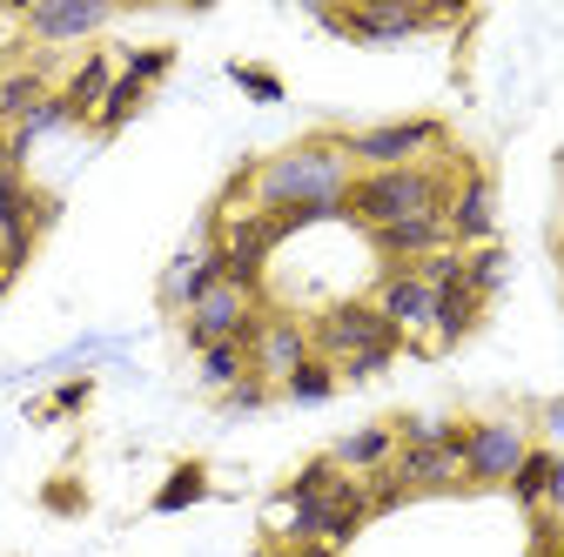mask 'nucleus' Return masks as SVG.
<instances>
[{"label": "nucleus", "mask_w": 564, "mask_h": 557, "mask_svg": "<svg viewBox=\"0 0 564 557\" xmlns=\"http://www.w3.org/2000/svg\"><path fill=\"white\" fill-rule=\"evenodd\" d=\"M0 175H14V155H8V134H0Z\"/></svg>", "instance_id": "35"}, {"label": "nucleus", "mask_w": 564, "mask_h": 557, "mask_svg": "<svg viewBox=\"0 0 564 557\" xmlns=\"http://www.w3.org/2000/svg\"><path fill=\"white\" fill-rule=\"evenodd\" d=\"M444 229L457 249H484V242H498V182H490L484 168H464L451 208H444Z\"/></svg>", "instance_id": "10"}, {"label": "nucleus", "mask_w": 564, "mask_h": 557, "mask_svg": "<svg viewBox=\"0 0 564 557\" xmlns=\"http://www.w3.org/2000/svg\"><path fill=\"white\" fill-rule=\"evenodd\" d=\"M169 67H175V47H169V41H162V47H128V54H121V75L149 81V88L169 75Z\"/></svg>", "instance_id": "26"}, {"label": "nucleus", "mask_w": 564, "mask_h": 557, "mask_svg": "<svg viewBox=\"0 0 564 557\" xmlns=\"http://www.w3.org/2000/svg\"><path fill=\"white\" fill-rule=\"evenodd\" d=\"M390 470H397V483H403L410 498H423V491H464V457H451L437 444H403Z\"/></svg>", "instance_id": "13"}, {"label": "nucleus", "mask_w": 564, "mask_h": 557, "mask_svg": "<svg viewBox=\"0 0 564 557\" xmlns=\"http://www.w3.org/2000/svg\"><path fill=\"white\" fill-rule=\"evenodd\" d=\"M390 363H397V357H383V350H370V357H349V363H336V383H377Z\"/></svg>", "instance_id": "30"}, {"label": "nucleus", "mask_w": 564, "mask_h": 557, "mask_svg": "<svg viewBox=\"0 0 564 557\" xmlns=\"http://www.w3.org/2000/svg\"><path fill=\"white\" fill-rule=\"evenodd\" d=\"M249 376H262V383H282L290 370H303L316 350H310V323L303 316H290V309H262V323L249 329Z\"/></svg>", "instance_id": "8"}, {"label": "nucleus", "mask_w": 564, "mask_h": 557, "mask_svg": "<svg viewBox=\"0 0 564 557\" xmlns=\"http://www.w3.org/2000/svg\"><path fill=\"white\" fill-rule=\"evenodd\" d=\"M538 430H544L551 450H564V396H551V403L538 409Z\"/></svg>", "instance_id": "32"}, {"label": "nucleus", "mask_w": 564, "mask_h": 557, "mask_svg": "<svg viewBox=\"0 0 564 557\" xmlns=\"http://www.w3.org/2000/svg\"><path fill=\"white\" fill-rule=\"evenodd\" d=\"M310 350H316L323 363H349V357H370V350L397 357L403 336L383 323V309H377L370 296H343V303H329V309L310 316Z\"/></svg>", "instance_id": "4"}, {"label": "nucleus", "mask_w": 564, "mask_h": 557, "mask_svg": "<svg viewBox=\"0 0 564 557\" xmlns=\"http://www.w3.org/2000/svg\"><path fill=\"white\" fill-rule=\"evenodd\" d=\"M370 249L383 255V269H416L431 262L437 249H457L444 216H410V222H390V229H370Z\"/></svg>", "instance_id": "12"}, {"label": "nucleus", "mask_w": 564, "mask_h": 557, "mask_svg": "<svg viewBox=\"0 0 564 557\" xmlns=\"http://www.w3.org/2000/svg\"><path fill=\"white\" fill-rule=\"evenodd\" d=\"M208 290H223V242H216V229H208L202 249H182V255L169 262V275H162V309L188 316Z\"/></svg>", "instance_id": "11"}, {"label": "nucleus", "mask_w": 564, "mask_h": 557, "mask_svg": "<svg viewBox=\"0 0 564 557\" xmlns=\"http://www.w3.org/2000/svg\"><path fill=\"white\" fill-rule=\"evenodd\" d=\"M88 396H95V376H67L54 390V403H34V416H75V409H88Z\"/></svg>", "instance_id": "28"}, {"label": "nucleus", "mask_w": 564, "mask_h": 557, "mask_svg": "<svg viewBox=\"0 0 564 557\" xmlns=\"http://www.w3.org/2000/svg\"><path fill=\"white\" fill-rule=\"evenodd\" d=\"M269 396H275V383H262V376H242V383H236V390H229L223 403H229L236 416H249V409H262Z\"/></svg>", "instance_id": "31"}, {"label": "nucleus", "mask_w": 564, "mask_h": 557, "mask_svg": "<svg viewBox=\"0 0 564 557\" xmlns=\"http://www.w3.org/2000/svg\"><path fill=\"white\" fill-rule=\"evenodd\" d=\"M397 424H364V430H349V437H336V450H329V463L336 470H349V477H377V470H390L397 463Z\"/></svg>", "instance_id": "15"}, {"label": "nucleus", "mask_w": 564, "mask_h": 557, "mask_svg": "<svg viewBox=\"0 0 564 557\" xmlns=\"http://www.w3.org/2000/svg\"><path fill=\"white\" fill-rule=\"evenodd\" d=\"M477 316H484V296L464 283V275H457V283H444L437 290V323H431V350H457V342L477 329Z\"/></svg>", "instance_id": "16"}, {"label": "nucleus", "mask_w": 564, "mask_h": 557, "mask_svg": "<svg viewBox=\"0 0 564 557\" xmlns=\"http://www.w3.org/2000/svg\"><path fill=\"white\" fill-rule=\"evenodd\" d=\"M256 323H262V303L223 283V290H208V296L182 316V336H188V350L202 357V350H216V342H249Z\"/></svg>", "instance_id": "9"}, {"label": "nucleus", "mask_w": 564, "mask_h": 557, "mask_svg": "<svg viewBox=\"0 0 564 557\" xmlns=\"http://www.w3.org/2000/svg\"><path fill=\"white\" fill-rule=\"evenodd\" d=\"M141 101H149V81H134V75H115L108 101L95 108V134H121V128L141 114Z\"/></svg>", "instance_id": "23"}, {"label": "nucleus", "mask_w": 564, "mask_h": 557, "mask_svg": "<svg viewBox=\"0 0 564 557\" xmlns=\"http://www.w3.org/2000/svg\"><path fill=\"white\" fill-rule=\"evenodd\" d=\"M0 134H8V121H0Z\"/></svg>", "instance_id": "37"}, {"label": "nucleus", "mask_w": 564, "mask_h": 557, "mask_svg": "<svg viewBox=\"0 0 564 557\" xmlns=\"http://www.w3.org/2000/svg\"><path fill=\"white\" fill-rule=\"evenodd\" d=\"M524 450H531V430L518 416H484V424H470V437H464V483H477V491L511 483Z\"/></svg>", "instance_id": "6"}, {"label": "nucleus", "mask_w": 564, "mask_h": 557, "mask_svg": "<svg viewBox=\"0 0 564 557\" xmlns=\"http://www.w3.org/2000/svg\"><path fill=\"white\" fill-rule=\"evenodd\" d=\"M282 557H336V544H282Z\"/></svg>", "instance_id": "34"}, {"label": "nucleus", "mask_w": 564, "mask_h": 557, "mask_svg": "<svg viewBox=\"0 0 564 557\" xmlns=\"http://www.w3.org/2000/svg\"><path fill=\"white\" fill-rule=\"evenodd\" d=\"M41 504H47L54 517H82V511H88V498H82V483H75V477H54L47 491H41Z\"/></svg>", "instance_id": "29"}, {"label": "nucleus", "mask_w": 564, "mask_h": 557, "mask_svg": "<svg viewBox=\"0 0 564 557\" xmlns=\"http://www.w3.org/2000/svg\"><path fill=\"white\" fill-rule=\"evenodd\" d=\"M377 309H383V323L403 336V350H431V323H437V290L423 283L416 269H383L377 275V296H370Z\"/></svg>", "instance_id": "7"}, {"label": "nucleus", "mask_w": 564, "mask_h": 557, "mask_svg": "<svg viewBox=\"0 0 564 557\" xmlns=\"http://www.w3.org/2000/svg\"><path fill=\"white\" fill-rule=\"evenodd\" d=\"M195 376H202V390L229 396V390L249 376V350H242V342H216V350H202V357H195Z\"/></svg>", "instance_id": "22"}, {"label": "nucleus", "mask_w": 564, "mask_h": 557, "mask_svg": "<svg viewBox=\"0 0 564 557\" xmlns=\"http://www.w3.org/2000/svg\"><path fill=\"white\" fill-rule=\"evenodd\" d=\"M47 95H54V88H47V61H21L14 75L0 81V121H8V128H14V121H28Z\"/></svg>", "instance_id": "20"}, {"label": "nucleus", "mask_w": 564, "mask_h": 557, "mask_svg": "<svg viewBox=\"0 0 564 557\" xmlns=\"http://www.w3.org/2000/svg\"><path fill=\"white\" fill-rule=\"evenodd\" d=\"M275 390H282V396H290V403H329V396H336L343 383H336V363H323V357H310L303 370H290V376H282V383H275Z\"/></svg>", "instance_id": "24"}, {"label": "nucleus", "mask_w": 564, "mask_h": 557, "mask_svg": "<svg viewBox=\"0 0 564 557\" xmlns=\"http://www.w3.org/2000/svg\"><path fill=\"white\" fill-rule=\"evenodd\" d=\"M229 81H236V88H242L249 101H269V108L282 101V81L269 75V67H249V61H236V67H229Z\"/></svg>", "instance_id": "27"}, {"label": "nucleus", "mask_w": 564, "mask_h": 557, "mask_svg": "<svg viewBox=\"0 0 564 557\" xmlns=\"http://www.w3.org/2000/svg\"><path fill=\"white\" fill-rule=\"evenodd\" d=\"M343 155L357 175L377 168H416L431 155H451V128L437 114H410V121H370V128H349L343 134Z\"/></svg>", "instance_id": "3"}, {"label": "nucleus", "mask_w": 564, "mask_h": 557, "mask_svg": "<svg viewBox=\"0 0 564 557\" xmlns=\"http://www.w3.org/2000/svg\"><path fill=\"white\" fill-rule=\"evenodd\" d=\"M202 498H208V463L188 457V463L169 470V483L149 498V511H155V517H175V511H188V504H202Z\"/></svg>", "instance_id": "21"}, {"label": "nucleus", "mask_w": 564, "mask_h": 557, "mask_svg": "<svg viewBox=\"0 0 564 557\" xmlns=\"http://www.w3.org/2000/svg\"><path fill=\"white\" fill-rule=\"evenodd\" d=\"M115 75H121V61H115V54H101V47H95V54H82V61H75V75H67V88H61V95H67V108H75L82 121H95V108L108 101Z\"/></svg>", "instance_id": "17"}, {"label": "nucleus", "mask_w": 564, "mask_h": 557, "mask_svg": "<svg viewBox=\"0 0 564 557\" xmlns=\"http://www.w3.org/2000/svg\"><path fill=\"white\" fill-rule=\"evenodd\" d=\"M551 477H557V450H551V444H531V450H524V463L511 470V483H505V491H511V498H518V504L538 517V511L551 504Z\"/></svg>", "instance_id": "19"}, {"label": "nucleus", "mask_w": 564, "mask_h": 557, "mask_svg": "<svg viewBox=\"0 0 564 557\" xmlns=\"http://www.w3.org/2000/svg\"><path fill=\"white\" fill-rule=\"evenodd\" d=\"M544 557H564V524H557V537H551V550Z\"/></svg>", "instance_id": "36"}, {"label": "nucleus", "mask_w": 564, "mask_h": 557, "mask_svg": "<svg viewBox=\"0 0 564 557\" xmlns=\"http://www.w3.org/2000/svg\"><path fill=\"white\" fill-rule=\"evenodd\" d=\"M544 517L564 524V450H557V477H551V504H544Z\"/></svg>", "instance_id": "33"}, {"label": "nucleus", "mask_w": 564, "mask_h": 557, "mask_svg": "<svg viewBox=\"0 0 564 557\" xmlns=\"http://www.w3.org/2000/svg\"><path fill=\"white\" fill-rule=\"evenodd\" d=\"M464 155H444V162H416V168H377V175H357L343 195L349 222L364 236L370 229H390V222H410V216H444L457 182H464Z\"/></svg>", "instance_id": "2"}, {"label": "nucleus", "mask_w": 564, "mask_h": 557, "mask_svg": "<svg viewBox=\"0 0 564 557\" xmlns=\"http://www.w3.org/2000/svg\"><path fill=\"white\" fill-rule=\"evenodd\" d=\"M75 121H82V114L67 108V95L54 88V95H47V101H41V108H34L28 121H14V128H8V155H14V168H28L34 142H47V134H61V128H75Z\"/></svg>", "instance_id": "18"}, {"label": "nucleus", "mask_w": 564, "mask_h": 557, "mask_svg": "<svg viewBox=\"0 0 564 557\" xmlns=\"http://www.w3.org/2000/svg\"><path fill=\"white\" fill-rule=\"evenodd\" d=\"M108 21H115V14H108V8H95V0H67V8H28V14H21L28 41H41V47L88 41V34H101Z\"/></svg>", "instance_id": "14"}, {"label": "nucleus", "mask_w": 564, "mask_h": 557, "mask_svg": "<svg viewBox=\"0 0 564 557\" xmlns=\"http://www.w3.org/2000/svg\"><path fill=\"white\" fill-rule=\"evenodd\" d=\"M464 283L490 303V296H498L505 290V249L498 242H484V249H464Z\"/></svg>", "instance_id": "25"}, {"label": "nucleus", "mask_w": 564, "mask_h": 557, "mask_svg": "<svg viewBox=\"0 0 564 557\" xmlns=\"http://www.w3.org/2000/svg\"><path fill=\"white\" fill-rule=\"evenodd\" d=\"M357 168L343 155V134H310V142L282 149L229 182V201H249L256 216H282V208H329L349 195Z\"/></svg>", "instance_id": "1"}, {"label": "nucleus", "mask_w": 564, "mask_h": 557, "mask_svg": "<svg viewBox=\"0 0 564 557\" xmlns=\"http://www.w3.org/2000/svg\"><path fill=\"white\" fill-rule=\"evenodd\" d=\"M316 21H323L329 34H343V41H370V47H383V41L431 34V28H444V21H457V14H431V8H390V0H370V8H323Z\"/></svg>", "instance_id": "5"}]
</instances>
